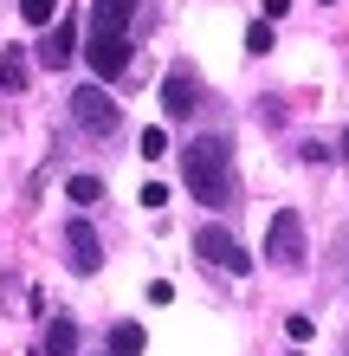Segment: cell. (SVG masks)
Wrapping results in <instances>:
<instances>
[{
  "label": "cell",
  "instance_id": "11",
  "mask_svg": "<svg viewBox=\"0 0 349 356\" xmlns=\"http://www.w3.org/2000/svg\"><path fill=\"white\" fill-rule=\"evenodd\" d=\"M71 350H78V324H71V318L46 324V356H71Z\"/></svg>",
  "mask_w": 349,
  "mask_h": 356
},
{
  "label": "cell",
  "instance_id": "6",
  "mask_svg": "<svg viewBox=\"0 0 349 356\" xmlns=\"http://www.w3.org/2000/svg\"><path fill=\"white\" fill-rule=\"evenodd\" d=\"M71 117L85 123L91 136H110V130H117V104H110L104 85H85V91H78V97H71Z\"/></svg>",
  "mask_w": 349,
  "mask_h": 356
},
{
  "label": "cell",
  "instance_id": "4",
  "mask_svg": "<svg viewBox=\"0 0 349 356\" xmlns=\"http://www.w3.org/2000/svg\"><path fill=\"white\" fill-rule=\"evenodd\" d=\"M201 111V78H194V65H175L169 78H162V117H194Z\"/></svg>",
  "mask_w": 349,
  "mask_h": 356
},
{
  "label": "cell",
  "instance_id": "5",
  "mask_svg": "<svg viewBox=\"0 0 349 356\" xmlns=\"http://www.w3.org/2000/svg\"><path fill=\"white\" fill-rule=\"evenodd\" d=\"M85 58H91V72L110 85V78H123V72H130V39H123V33H91Z\"/></svg>",
  "mask_w": 349,
  "mask_h": 356
},
{
  "label": "cell",
  "instance_id": "16",
  "mask_svg": "<svg viewBox=\"0 0 349 356\" xmlns=\"http://www.w3.org/2000/svg\"><path fill=\"white\" fill-rule=\"evenodd\" d=\"M142 156H149V162L169 156V136H162V123H149V130H142Z\"/></svg>",
  "mask_w": 349,
  "mask_h": 356
},
{
  "label": "cell",
  "instance_id": "7",
  "mask_svg": "<svg viewBox=\"0 0 349 356\" xmlns=\"http://www.w3.org/2000/svg\"><path fill=\"white\" fill-rule=\"evenodd\" d=\"M65 253H71V272H78V279H91V272L104 266V240H97L91 220H71L65 227Z\"/></svg>",
  "mask_w": 349,
  "mask_h": 356
},
{
  "label": "cell",
  "instance_id": "3",
  "mask_svg": "<svg viewBox=\"0 0 349 356\" xmlns=\"http://www.w3.org/2000/svg\"><path fill=\"white\" fill-rule=\"evenodd\" d=\"M194 253L207 259V266H220V272H253V259H246V246L227 234V227H201L194 234Z\"/></svg>",
  "mask_w": 349,
  "mask_h": 356
},
{
  "label": "cell",
  "instance_id": "1",
  "mask_svg": "<svg viewBox=\"0 0 349 356\" xmlns=\"http://www.w3.org/2000/svg\"><path fill=\"white\" fill-rule=\"evenodd\" d=\"M181 175H188V188H194L201 207H227V201H233V156H227V143H220V136L188 143Z\"/></svg>",
  "mask_w": 349,
  "mask_h": 356
},
{
  "label": "cell",
  "instance_id": "14",
  "mask_svg": "<svg viewBox=\"0 0 349 356\" xmlns=\"http://www.w3.org/2000/svg\"><path fill=\"white\" fill-rule=\"evenodd\" d=\"M19 13H26L33 26H52V19H58V0H19Z\"/></svg>",
  "mask_w": 349,
  "mask_h": 356
},
{
  "label": "cell",
  "instance_id": "17",
  "mask_svg": "<svg viewBox=\"0 0 349 356\" xmlns=\"http://www.w3.org/2000/svg\"><path fill=\"white\" fill-rule=\"evenodd\" d=\"M142 207H155V214H162V207H169V188L149 181V188H142Z\"/></svg>",
  "mask_w": 349,
  "mask_h": 356
},
{
  "label": "cell",
  "instance_id": "13",
  "mask_svg": "<svg viewBox=\"0 0 349 356\" xmlns=\"http://www.w3.org/2000/svg\"><path fill=\"white\" fill-rule=\"evenodd\" d=\"M65 195H71L78 207H91V201H104V181H97V175H71V188H65Z\"/></svg>",
  "mask_w": 349,
  "mask_h": 356
},
{
  "label": "cell",
  "instance_id": "2",
  "mask_svg": "<svg viewBox=\"0 0 349 356\" xmlns=\"http://www.w3.org/2000/svg\"><path fill=\"white\" fill-rule=\"evenodd\" d=\"M265 259L272 266H304V220L298 207H278L272 227H265Z\"/></svg>",
  "mask_w": 349,
  "mask_h": 356
},
{
  "label": "cell",
  "instance_id": "10",
  "mask_svg": "<svg viewBox=\"0 0 349 356\" xmlns=\"http://www.w3.org/2000/svg\"><path fill=\"white\" fill-rule=\"evenodd\" d=\"M142 350H149L142 324H110V356H142Z\"/></svg>",
  "mask_w": 349,
  "mask_h": 356
},
{
  "label": "cell",
  "instance_id": "12",
  "mask_svg": "<svg viewBox=\"0 0 349 356\" xmlns=\"http://www.w3.org/2000/svg\"><path fill=\"white\" fill-rule=\"evenodd\" d=\"M26 78H33V65H26L19 52H7V58H0V91H26Z\"/></svg>",
  "mask_w": 349,
  "mask_h": 356
},
{
  "label": "cell",
  "instance_id": "9",
  "mask_svg": "<svg viewBox=\"0 0 349 356\" xmlns=\"http://www.w3.org/2000/svg\"><path fill=\"white\" fill-rule=\"evenodd\" d=\"M136 13V0H91V33H123Z\"/></svg>",
  "mask_w": 349,
  "mask_h": 356
},
{
  "label": "cell",
  "instance_id": "8",
  "mask_svg": "<svg viewBox=\"0 0 349 356\" xmlns=\"http://www.w3.org/2000/svg\"><path fill=\"white\" fill-rule=\"evenodd\" d=\"M78 58V19H58V26L46 33V46H39V65L46 72H65Z\"/></svg>",
  "mask_w": 349,
  "mask_h": 356
},
{
  "label": "cell",
  "instance_id": "15",
  "mask_svg": "<svg viewBox=\"0 0 349 356\" xmlns=\"http://www.w3.org/2000/svg\"><path fill=\"white\" fill-rule=\"evenodd\" d=\"M246 52H272V19H253L246 26Z\"/></svg>",
  "mask_w": 349,
  "mask_h": 356
}]
</instances>
